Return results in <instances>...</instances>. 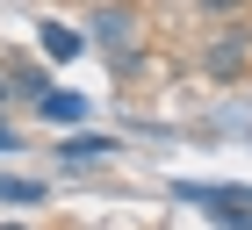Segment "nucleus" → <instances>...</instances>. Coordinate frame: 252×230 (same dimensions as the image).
I'll return each instance as SVG.
<instances>
[{"label": "nucleus", "mask_w": 252, "mask_h": 230, "mask_svg": "<svg viewBox=\"0 0 252 230\" xmlns=\"http://www.w3.org/2000/svg\"><path fill=\"white\" fill-rule=\"evenodd\" d=\"M94 36L123 51V43H130V15H116V7H101V15H94Z\"/></svg>", "instance_id": "nucleus-5"}, {"label": "nucleus", "mask_w": 252, "mask_h": 230, "mask_svg": "<svg viewBox=\"0 0 252 230\" xmlns=\"http://www.w3.org/2000/svg\"><path fill=\"white\" fill-rule=\"evenodd\" d=\"M101 158H116V137H72L65 144V166H101Z\"/></svg>", "instance_id": "nucleus-4"}, {"label": "nucleus", "mask_w": 252, "mask_h": 230, "mask_svg": "<svg viewBox=\"0 0 252 230\" xmlns=\"http://www.w3.org/2000/svg\"><path fill=\"white\" fill-rule=\"evenodd\" d=\"M180 201H202V209L216 216V230H252V194H238V187H194V180H180Z\"/></svg>", "instance_id": "nucleus-1"}, {"label": "nucleus", "mask_w": 252, "mask_h": 230, "mask_svg": "<svg viewBox=\"0 0 252 230\" xmlns=\"http://www.w3.org/2000/svg\"><path fill=\"white\" fill-rule=\"evenodd\" d=\"M202 7H209V15H238L245 0H202Z\"/></svg>", "instance_id": "nucleus-8"}, {"label": "nucleus", "mask_w": 252, "mask_h": 230, "mask_svg": "<svg viewBox=\"0 0 252 230\" xmlns=\"http://www.w3.org/2000/svg\"><path fill=\"white\" fill-rule=\"evenodd\" d=\"M36 43H43V58H58V65L87 51V36H79V29H65V22H36Z\"/></svg>", "instance_id": "nucleus-2"}, {"label": "nucleus", "mask_w": 252, "mask_h": 230, "mask_svg": "<svg viewBox=\"0 0 252 230\" xmlns=\"http://www.w3.org/2000/svg\"><path fill=\"white\" fill-rule=\"evenodd\" d=\"M36 108L51 115V122H58V130H72V122H87V101H79V94H58V86H51V94H43Z\"/></svg>", "instance_id": "nucleus-3"}, {"label": "nucleus", "mask_w": 252, "mask_h": 230, "mask_svg": "<svg viewBox=\"0 0 252 230\" xmlns=\"http://www.w3.org/2000/svg\"><path fill=\"white\" fill-rule=\"evenodd\" d=\"M0 230H22V223H0Z\"/></svg>", "instance_id": "nucleus-10"}, {"label": "nucleus", "mask_w": 252, "mask_h": 230, "mask_svg": "<svg viewBox=\"0 0 252 230\" xmlns=\"http://www.w3.org/2000/svg\"><path fill=\"white\" fill-rule=\"evenodd\" d=\"M0 151H15V130H7V122H0Z\"/></svg>", "instance_id": "nucleus-9"}, {"label": "nucleus", "mask_w": 252, "mask_h": 230, "mask_svg": "<svg viewBox=\"0 0 252 230\" xmlns=\"http://www.w3.org/2000/svg\"><path fill=\"white\" fill-rule=\"evenodd\" d=\"M0 201H43V180H7L0 172Z\"/></svg>", "instance_id": "nucleus-7"}, {"label": "nucleus", "mask_w": 252, "mask_h": 230, "mask_svg": "<svg viewBox=\"0 0 252 230\" xmlns=\"http://www.w3.org/2000/svg\"><path fill=\"white\" fill-rule=\"evenodd\" d=\"M209 72H216V79L245 72V43H216V51H209Z\"/></svg>", "instance_id": "nucleus-6"}]
</instances>
